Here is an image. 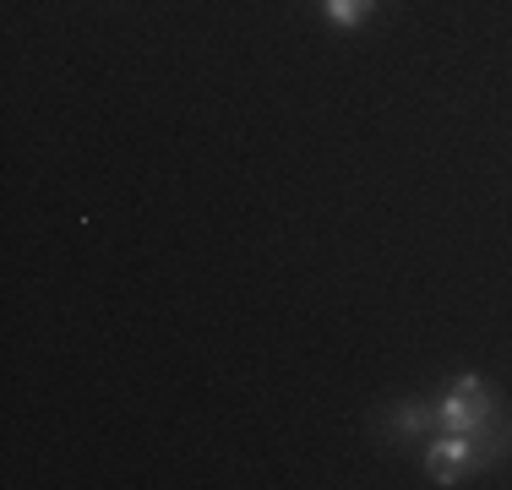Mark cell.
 <instances>
[{
    "label": "cell",
    "instance_id": "cell-1",
    "mask_svg": "<svg viewBox=\"0 0 512 490\" xmlns=\"http://www.w3.org/2000/svg\"><path fill=\"white\" fill-rule=\"evenodd\" d=\"M496 392L485 387V376H453L442 409H436V431H453V436H480L485 425L496 420Z\"/></svg>",
    "mask_w": 512,
    "mask_h": 490
},
{
    "label": "cell",
    "instance_id": "cell-2",
    "mask_svg": "<svg viewBox=\"0 0 512 490\" xmlns=\"http://www.w3.org/2000/svg\"><path fill=\"white\" fill-rule=\"evenodd\" d=\"M425 469L436 474V485H458L463 474H480L474 469V436L442 431L436 441H425Z\"/></svg>",
    "mask_w": 512,
    "mask_h": 490
},
{
    "label": "cell",
    "instance_id": "cell-3",
    "mask_svg": "<svg viewBox=\"0 0 512 490\" xmlns=\"http://www.w3.org/2000/svg\"><path fill=\"white\" fill-rule=\"evenodd\" d=\"M425 431H436V409H425V403H398L393 409V436H425Z\"/></svg>",
    "mask_w": 512,
    "mask_h": 490
},
{
    "label": "cell",
    "instance_id": "cell-4",
    "mask_svg": "<svg viewBox=\"0 0 512 490\" xmlns=\"http://www.w3.org/2000/svg\"><path fill=\"white\" fill-rule=\"evenodd\" d=\"M322 11H327L333 28H360V22L376 11V0H322Z\"/></svg>",
    "mask_w": 512,
    "mask_h": 490
}]
</instances>
